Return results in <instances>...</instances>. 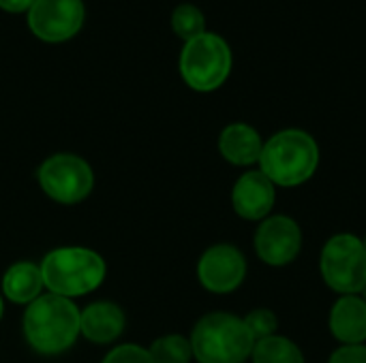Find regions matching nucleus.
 <instances>
[{
  "instance_id": "f257e3e1",
  "label": "nucleus",
  "mask_w": 366,
  "mask_h": 363,
  "mask_svg": "<svg viewBox=\"0 0 366 363\" xmlns=\"http://www.w3.org/2000/svg\"><path fill=\"white\" fill-rule=\"evenodd\" d=\"M320 145L307 131L285 128L264 141L259 171L279 188L307 184L320 167Z\"/></svg>"
},
{
  "instance_id": "f03ea898",
  "label": "nucleus",
  "mask_w": 366,
  "mask_h": 363,
  "mask_svg": "<svg viewBox=\"0 0 366 363\" xmlns=\"http://www.w3.org/2000/svg\"><path fill=\"white\" fill-rule=\"evenodd\" d=\"M24 336L30 349L41 355L64 353L79 336L77 306L54 293L36 297L24 312Z\"/></svg>"
},
{
  "instance_id": "7ed1b4c3",
  "label": "nucleus",
  "mask_w": 366,
  "mask_h": 363,
  "mask_svg": "<svg viewBox=\"0 0 366 363\" xmlns=\"http://www.w3.org/2000/svg\"><path fill=\"white\" fill-rule=\"evenodd\" d=\"M189 340L197 363H244L251 359L255 347L244 319L229 312L202 317Z\"/></svg>"
},
{
  "instance_id": "20e7f679",
  "label": "nucleus",
  "mask_w": 366,
  "mask_h": 363,
  "mask_svg": "<svg viewBox=\"0 0 366 363\" xmlns=\"http://www.w3.org/2000/svg\"><path fill=\"white\" fill-rule=\"evenodd\" d=\"M43 285L49 293L73 300L99 289L105 280L107 267L101 255L88 248H56L45 255L39 265Z\"/></svg>"
},
{
  "instance_id": "39448f33",
  "label": "nucleus",
  "mask_w": 366,
  "mask_h": 363,
  "mask_svg": "<svg viewBox=\"0 0 366 363\" xmlns=\"http://www.w3.org/2000/svg\"><path fill=\"white\" fill-rule=\"evenodd\" d=\"M320 274L339 295H360L366 287L365 242L352 233L332 235L320 255Z\"/></svg>"
},
{
  "instance_id": "423d86ee",
  "label": "nucleus",
  "mask_w": 366,
  "mask_h": 363,
  "mask_svg": "<svg viewBox=\"0 0 366 363\" xmlns=\"http://www.w3.org/2000/svg\"><path fill=\"white\" fill-rule=\"evenodd\" d=\"M182 79L197 92H212L225 83L232 73L229 45L210 32L187 41L180 56Z\"/></svg>"
},
{
  "instance_id": "0eeeda50",
  "label": "nucleus",
  "mask_w": 366,
  "mask_h": 363,
  "mask_svg": "<svg viewBox=\"0 0 366 363\" xmlns=\"http://www.w3.org/2000/svg\"><path fill=\"white\" fill-rule=\"evenodd\" d=\"M39 184L43 193L64 205L84 201L94 186L90 165L75 154H54L39 167Z\"/></svg>"
},
{
  "instance_id": "6e6552de",
  "label": "nucleus",
  "mask_w": 366,
  "mask_h": 363,
  "mask_svg": "<svg viewBox=\"0 0 366 363\" xmlns=\"http://www.w3.org/2000/svg\"><path fill=\"white\" fill-rule=\"evenodd\" d=\"M253 244L262 263L285 267L294 263L302 250V229L292 216H268L259 223Z\"/></svg>"
},
{
  "instance_id": "1a4fd4ad",
  "label": "nucleus",
  "mask_w": 366,
  "mask_h": 363,
  "mask_svg": "<svg viewBox=\"0 0 366 363\" xmlns=\"http://www.w3.org/2000/svg\"><path fill=\"white\" fill-rule=\"evenodd\" d=\"M247 278V259L234 244L210 246L197 263L199 285L217 295L234 293Z\"/></svg>"
},
{
  "instance_id": "9d476101",
  "label": "nucleus",
  "mask_w": 366,
  "mask_h": 363,
  "mask_svg": "<svg viewBox=\"0 0 366 363\" xmlns=\"http://www.w3.org/2000/svg\"><path fill=\"white\" fill-rule=\"evenodd\" d=\"M28 24L43 41H66L84 24V4L81 0H34L28 11Z\"/></svg>"
},
{
  "instance_id": "9b49d317",
  "label": "nucleus",
  "mask_w": 366,
  "mask_h": 363,
  "mask_svg": "<svg viewBox=\"0 0 366 363\" xmlns=\"http://www.w3.org/2000/svg\"><path fill=\"white\" fill-rule=\"evenodd\" d=\"M274 203L277 186L259 169L244 171L232 188V208L244 220L262 223L270 216Z\"/></svg>"
},
{
  "instance_id": "f8f14e48",
  "label": "nucleus",
  "mask_w": 366,
  "mask_h": 363,
  "mask_svg": "<svg viewBox=\"0 0 366 363\" xmlns=\"http://www.w3.org/2000/svg\"><path fill=\"white\" fill-rule=\"evenodd\" d=\"M328 329L341 344H366V300L362 295H339L330 308Z\"/></svg>"
},
{
  "instance_id": "ddd939ff",
  "label": "nucleus",
  "mask_w": 366,
  "mask_h": 363,
  "mask_svg": "<svg viewBox=\"0 0 366 363\" xmlns=\"http://www.w3.org/2000/svg\"><path fill=\"white\" fill-rule=\"evenodd\" d=\"M264 150L262 135L244 122H234L223 128L219 137V152L221 156L236 167H251L259 163Z\"/></svg>"
},
{
  "instance_id": "4468645a",
  "label": "nucleus",
  "mask_w": 366,
  "mask_h": 363,
  "mask_svg": "<svg viewBox=\"0 0 366 363\" xmlns=\"http://www.w3.org/2000/svg\"><path fill=\"white\" fill-rule=\"evenodd\" d=\"M124 329V312L112 302H94L79 312V334L94 344L114 342Z\"/></svg>"
},
{
  "instance_id": "2eb2a0df",
  "label": "nucleus",
  "mask_w": 366,
  "mask_h": 363,
  "mask_svg": "<svg viewBox=\"0 0 366 363\" xmlns=\"http://www.w3.org/2000/svg\"><path fill=\"white\" fill-rule=\"evenodd\" d=\"M43 289L45 285L41 267L30 261H19L4 272L2 293L13 304H32L36 297H41Z\"/></svg>"
},
{
  "instance_id": "dca6fc26",
  "label": "nucleus",
  "mask_w": 366,
  "mask_h": 363,
  "mask_svg": "<svg viewBox=\"0 0 366 363\" xmlns=\"http://www.w3.org/2000/svg\"><path fill=\"white\" fill-rule=\"evenodd\" d=\"M253 363H305V353L300 347L285 336H270L257 340L251 353Z\"/></svg>"
},
{
  "instance_id": "f3484780",
  "label": "nucleus",
  "mask_w": 366,
  "mask_h": 363,
  "mask_svg": "<svg viewBox=\"0 0 366 363\" xmlns=\"http://www.w3.org/2000/svg\"><path fill=\"white\" fill-rule=\"evenodd\" d=\"M152 363H189L193 359L191 340L178 334L163 336L148 349Z\"/></svg>"
},
{
  "instance_id": "a211bd4d",
  "label": "nucleus",
  "mask_w": 366,
  "mask_h": 363,
  "mask_svg": "<svg viewBox=\"0 0 366 363\" xmlns=\"http://www.w3.org/2000/svg\"><path fill=\"white\" fill-rule=\"evenodd\" d=\"M172 26L178 36H182L184 41H191L206 32V17L193 4H180L172 15Z\"/></svg>"
},
{
  "instance_id": "6ab92c4d",
  "label": "nucleus",
  "mask_w": 366,
  "mask_h": 363,
  "mask_svg": "<svg viewBox=\"0 0 366 363\" xmlns=\"http://www.w3.org/2000/svg\"><path fill=\"white\" fill-rule=\"evenodd\" d=\"M244 323L253 336V340H264L277 334L279 329V317L270 308H255L244 317Z\"/></svg>"
},
{
  "instance_id": "aec40b11",
  "label": "nucleus",
  "mask_w": 366,
  "mask_h": 363,
  "mask_svg": "<svg viewBox=\"0 0 366 363\" xmlns=\"http://www.w3.org/2000/svg\"><path fill=\"white\" fill-rule=\"evenodd\" d=\"M103 363H152L148 349H142L137 344H122L112 349Z\"/></svg>"
},
{
  "instance_id": "412c9836",
  "label": "nucleus",
  "mask_w": 366,
  "mask_h": 363,
  "mask_svg": "<svg viewBox=\"0 0 366 363\" xmlns=\"http://www.w3.org/2000/svg\"><path fill=\"white\" fill-rule=\"evenodd\" d=\"M328 363H366V344H341Z\"/></svg>"
},
{
  "instance_id": "4be33fe9",
  "label": "nucleus",
  "mask_w": 366,
  "mask_h": 363,
  "mask_svg": "<svg viewBox=\"0 0 366 363\" xmlns=\"http://www.w3.org/2000/svg\"><path fill=\"white\" fill-rule=\"evenodd\" d=\"M32 4H34V0H0V9H4V11H9V13L30 11Z\"/></svg>"
},
{
  "instance_id": "5701e85b",
  "label": "nucleus",
  "mask_w": 366,
  "mask_h": 363,
  "mask_svg": "<svg viewBox=\"0 0 366 363\" xmlns=\"http://www.w3.org/2000/svg\"><path fill=\"white\" fill-rule=\"evenodd\" d=\"M2 315H4V304H2V295H0V319H2Z\"/></svg>"
},
{
  "instance_id": "b1692460",
  "label": "nucleus",
  "mask_w": 366,
  "mask_h": 363,
  "mask_svg": "<svg viewBox=\"0 0 366 363\" xmlns=\"http://www.w3.org/2000/svg\"><path fill=\"white\" fill-rule=\"evenodd\" d=\"M360 295H362V297H365V300H366V287H365V291H362V293H360Z\"/></svg>"
},
{
  "instance_id": "393cba45",
  "label": "nucleus",
  "mask_w": 366,
  "mask_h": 363,
  "mask_svg": "<svg viewBox=\"0 0 366 363\" xmlns=\"http://www.w3.org/2000/svg\"><path fill=\"white\" fill-rule=\"evenodd\" d=\"M362 242H365V248H366V237H365V240H362Z\"/></svg>"
}]
</instances>
